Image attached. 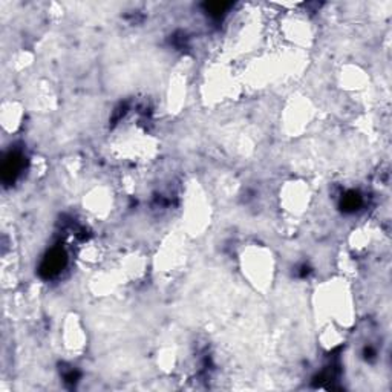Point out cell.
I'll return each mask as SVG.
<instances>
[{"label": "cell", "instance_id": "6da1fadb", "mask_svg": "<svg viewBox=\"0 0 392 392\" xmlns=\"http://www.w3.org/2000/svg\"><path fill=\"white\" fill-rule=\"evenodd\" d=\"M65 261H66V258H65V255H63L61 250H52L42 262L40 274L45 277H51V276L57 274L63 268Z\"/></svg>", "mask_w": 392, "mask_h": 392}, {"label": "cell", "instance_id": "7a4b0ae2", "mask_svg": "<svg viewBox=\"0 0 392 392\" xmlns=\"http://www.w3.org/2000/svg\"><path fill=\"white\" fill-rule=\"evenodd\" d=\"M22 170V157L17 155V154H11L5 162H3V167H2V178L5 183H12L16 180V176L20 173Z\"/></svg>", "mask_w": 392, "mask_h": 392}, {"label": "cell", "instance_id": "3957f363", "mask_svg": "<svg viewBox=\"0 0 392 392\" xmlns=\"http://www.w3.org/2000/svg\"><path fill=\"white\" fill-rule=\"evenodd\" d=\"M359 202H360V199H359V196L357 195H354V193H351V195H348L346 198H345V201H343V206L346 207V209H356L357 206H359Z\"/></svg>", "mask_w": 392, "mask_h": 392}, {"label": "cell", "instance_id": "277c9868", "mask_svg": "<svg viewBox=\"0 0 392 392\" xmlns=\"http://www.w3.org/2000/svg\"><path fill=\"white\" fill-rule=\"evenodd\" d=\"M227 6H229V3H209L207 9L211 14H219V12H222Z\"/></svg>", "mask_w": 392, "mask_h": 392}]
</instances>
